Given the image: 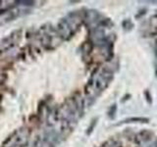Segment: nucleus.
<instances>
[{"instance_id":"1","label":"nucleus","mask_w":157,"mask_h":147,"mask_svg":"<svg viewBox=\"0 0 157 147\" xmlns=\"http://www.w3.org/2000/svg\"><path fill=\"white\" fill-rule=\"evenodd\" d=\"M16 41V35H9L7 37H5L3 39L0 40V51H4V50L8 49L9 47H11L12 45L15 44Z\"/></svg>"}]
</instances>
